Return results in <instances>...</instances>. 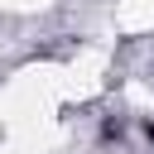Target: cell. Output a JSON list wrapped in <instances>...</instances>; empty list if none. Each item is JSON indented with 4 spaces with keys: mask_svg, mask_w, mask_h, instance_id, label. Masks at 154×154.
Masks as SVG:
<instances>
[{
    "mask_svg": "<svg viewBox=\"0 0 154 154\" xmlns=\"http://www.w3.org/2000/svg\"><path fill=\"white\" fill-rule=\"evenodd\" d=\"M144 135H149V140H154V120H149V125H144Z\"/></svg>",
    "mask_w": 154,
    "mask_h": 154,
    "instance_id": "obj_1",
    "label": "cell"
}]
</instances>
